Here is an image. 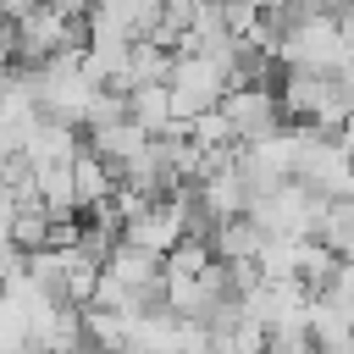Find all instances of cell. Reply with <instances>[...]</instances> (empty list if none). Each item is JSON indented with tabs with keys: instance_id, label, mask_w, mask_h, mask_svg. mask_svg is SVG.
<instances>
[{
	"instance_id": "obj_1",
	"label": "cell",
	"mask_w": 354,
	"mask_h": 354,
	"mask_svg": "<svg viewBox=\"0 0 354 354\" xmlns=\"http://www.w3.org/2000/svg\"><path fill=\"white\" fill-rule=\"evenodd\" d=\"M221 116H227V127H232L238 144H254V138H266V133L282 127L277 88H260V83H238V88H227V94H221Z\"/></svg>"
},
{
	"instance_id": "obj_4",
	"label": "cell",
	"mask_w": 354,
	"mask_h": 354,
	"mask_svg": "<svg viewBox=\"0 0 354 354\" xmlns=\"http://www.w3.org/2000/svg\"><path fill=\"white\" fill-rule=\"evenodd\" d=\"M127 100V122H138L149 138H160L177 116H171V88L166 83H138V88H127L122 94Z\"/></svg>"
},
{
	"instance_id": "obj_5",
	"label": "cell",
	"mask_w": 354,
	"mask_h": 354,
	"mask_svg": "<svg viewBox=\"0 0 354 354\" xmlns=\"http://www.w3.org/2000/svg\"><path fill=\"white\" fill-rule=\"evenodd\" d=\"M50 205L44 199H17V216H11V243L22 249V254H33V249H44L50 243Z\"/></svg>"
},
{
	"instance_id": "obj_3",
	"label": "cell",
	"mask_w": 354,
	"mask_h": 354,
	"mask_svg": "<svg viewBox=\"0 0 354 354\" xmlns=\"http://www.w3.org/2000/svg\"><path fill=\"white\" fill-rule=\"evenodd\" d=\"M205 243H210L216 260H254L260 243H266V227H260L254 216H221V221L210 227Z\"/></svg>"
},
{
	"instance_id": "obj_2",
	"label": "cell",
	"mask_w": 354,
	"mask_h": 354,
	"mask_svg": "<svg viewBox=\"0 0 354 354\" xmlns=\"http://www.w3.org/2000/svg\"><path fill=\"white\" fill-rule=\"evenodd\" d=\"M72 210H94V205H105L111 194H116V171H111V160H100L88 144L72 155Z\"/></svg>"
}]
</instances>
